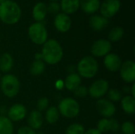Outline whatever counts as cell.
<instances>
[{"label":"cell","mask_w":135,"mask_h":134,"mask_svg":"<svg viewBox=\"0 0 135 134\" xmlns=\"http://www.w3.org/2000/svg\"><path fill=\"white\" fill-rule=\"evenodd\" d=\"M98 131H100L101 133H106L110 130V123H109V119L108 118H103L99 121L97 124V129Z\"/></svg>","instance_id":"obj_28"},{"label":"cell","mask_w":135,"mask_h":134,"mask_svg":"<svg viewBox=\"0 0 135 134\" xmlns=\"http://www.w3.org/2000/svg\"><path fill=\"white\" fill-rule=\"evenodd\" d=\"M55 87H56V88H57V89L61 90V89L64 87V82H63L62 80H59V81H56V83H55Z\"/></svg>","instance_id":"obj_36"},{"label":"cell","mask_w":135,"mask_h":134,"mask_svg":"<svg viewBox=\"0 0 135 134\" xmlns=\"http://www.w3.org/2000/svg\"><path fill=\"white\" fill-rule=\"evenodd\" d=\"M131 96H133L134 98L135 97V85L133 84L132 88H131Z\"/></svg>","instance_id":"obj_40"},{"label":"cell","mask_w":135,"mask_h":134,"mask_svg":"<svg viewBox=\"0 0 135 134\" xmlns=\"http://www.w3.org/2000/svg\"><path fill=\"white\" fill-rule=\"evenodd\" d=\"M45 118L48 123H50V124L55 123L59 118V111L58 108H56L55 107H49L46 111Z\"/></svg>","instance_id":"obj_26"},{"label":"cell","mask_w":135,"mask_h":134,"mask_svg":"<svg viewBox=\"0 0 135 134\" xmlns=\"http://www.w3.org/2000/svg\"><path fill=\"white\" fill-rule=\"evenodd\" d=\"M47 13V5L43 2L36 3L32 8V15L36 22H42L45 19Z\"/></svg>","instance_id":"obj_15"},{"label":"cell","mask_w":135,"mask_h":134,"mask_svg":"<svg viewBox=\"0 0 135 134\" xmlns=\"http://www.w3.org/2000/svg\"><path fill=\"white\" fill-rule=\"evenodd\" d=\"M121 105L126 113L129 115H134L135 113V99L133 96H124L121 99Z\"/></svg>","instance_id":"obj_22"},{"label":"cell","mask_w":135,"mask_h":134,"mask_svg":"<svg viewBox=\"0 0 135 134\" xmlns=\"http://www.w3.org/2000/svg\"><path fill=\"white\" fill-rule=\"evenodd\" d=\"M108 96L110 101H112V102H118L122 99V96H121L120 92L115 88L108 89Z\"/></svg>","instance_id":"obj_29"},{"label":"cell","mask_w":135,"mask_h":134,"mask_svg":"<svg viewBox=\"0 0 135 134\" xmlns=\"http://www.w3.org/2000/svg\"><path fill=\"white\" fill-rule=\"evenodd\" d=\"M112 49V43L109 40L101 39L97 40L91 47V53L95 57H103L109 54Z\"/></svg>","instance_id":"obj_9"},{"label":"cell","mask_w":135,"mask_h":134,"mask_svg":"<svg viewBox=\"0 0 135 134\" xmlns=\"http://www.w3.org/2000/svg\"><path fill=\"white\" fill-rule=\"evenodd\" d=\"M45 70L44 62L42 60H35L30 67V73L33 76L41 75Z\"/></svg>","instance_id":"obj_25"},{"label":"cell","mask_w":135,"mask_h":134,"mask_svg":"<svg viewBox=\"0 0 135 134\" xmlns=\"http://www.w3.org/2000/svg\"><path fill=\"white\" fill-rule=\"evenodd\" d=\"M6 111V107H0V113L2 115V116H4V115L6 114V111Z\"/></svg>","instance_id":"obj_39"},{"label":"cell","mask_w":135,"mask_h":134,"mask_svg":"<svg viewBox=\"0 0 135 134\" xmlns=\"http://www.w3.org/2000/svg\"><path fill=\"white\" fill-rule=\"evenodd\" d=\"M59 4L62 13L67 15L76 13L80 8L79 0H61Z\"/></svg>","instance_id":"obj_18"},{"label":"cell","mask_w":135,"mask_h":134,"mask_svg":"<svg viewBox=\"0 0 135 134\" xmlns=\"http://www.w3.org/2000/svg\"><path fill=\"white\" fill-rule=\"evenodd\" d=\"M110 123V130L112 132H117L119 130V124L118 121L115 118H110L109 119Z\"/></svg>","instance_id":"obj_34"},{"label":"cell","mask_w":135,"mask_h":134,"mask_svg":"<svg viewBox=\"0 0 135 134\" xmlns=\"http://www.w3.org/2000/svg\"><path fill=\"white\" fill-rule=\"evenodd\" d=\"M80 7L87 14H93L100 9V0H79Z\"/></svg>","instance_id":"obj_16"},{"label":"cell","mask_w":135,"mask_h":134,"mask_svg":"<svg viewBox=\"0 0 135 134\" xmlns=\"http://www.w3.org/2000/svg\"><path fill=\"white\" fill-rule=\"evenodd\" d=\"M17 134H36V133L29 126H22L18 130Z\"/></svg>","instance_id":"obj_35"},{"label":"cell","mask_w":135,"mask_h":134,"mask_svg":"<svg viewBox=\"0 0 135 134\" xmlns=\"http://www.w3.org/2000/svg\"><path fill=\"white\" fill-rule=\"evenodd\" d=\"M5 1H6V0H0V4L1 3H2L3 2H5Z\"/></svg>","instance_id":"obj_41"},{"label":"cell","mask_w":135,"mask_h":134,"mask_svg":"<svg viewBox=\"0 0 135 134\" xmlns=\"http://www.w3.org/2000/svg\"><path fill=\"white\" fill-rule=\"evenodd\" d=\"M54 25L55 28L60 32H68L72 25V20L70 17L64 13H59L54 19Z\"/></svg>","instance_id":"obj_10"},{"label":"cell","mask_w":135,"mask_h":134,"mask_svg":"<svg viewBox=\"0 0 135 134\" xmlns=\"http://www.w3.org/2000/svg\"><path fill=\"white\" fill-rule=\"evenodd\" d=\"M104 62L105 67L112 72H115L119 70L122 65V62L119 56L115 53L108 54L104 58Z\"/></svg>","instance_id":"obj_14"},{"label":"cell","mask_w":135,"mask_h":134,"mask_svg":"<svg viewBox=\"0 0 135 134\" xmlns=\"http://www.w3.org/2000/svg\"><path fill=\"white\" fill-rule=\"evenodd\" d=\"M51 2H58V1H59V0H50Z\"/></svg>","instance_id":"obj_42"},{"label":"cell","mask_w":135,"mask_h":134,"mask_svg":"<svg viewBox=\"0 0 135 134\" xmlns=\"http://www.w3.org/2000/svg\"><path fill=\"white\" fill-rule=\"evenodd\" d=\"M58 110L62 116L68 118H73L79 114L80 106L75 100L72 98H65L59 102Z\"/></svg>","instance_id":"obj_6"},{"label":"cell","mask_w":135,"mask_h":134,"mask_svg":"<svg viewBox=\"0 0 135 134\" xmlns=\"http://www.w3.org/2000/svg\"><path fill=\"white\" fill-rule=\"evenodd\" d=\"M26 108L24 105L17 103L9 107L7 111L8 118L12 122H19L26 116Z\"/></svg>","instance_id":"obj_13"},{"label":"cell","mask_w":135,"mask_h":134,"mask_svg":"<svg viewBox=\"0 0 135 134\" xmlns=\"http://www.w3.org/2000/svg\"><path fill=\"white\" fill-rule=\"evenodd\" d=\"M81 79L78 73H70L69 74L64 81V86L70 91H74L76 88L81 85Z\"/></svg>","instance_id":"obj_20"},{"label":"cell","mask_w":135,"mask_h":134,"mask_svg":"<svg viewBox=\"0 0 135 134\" xmlns=\"http://www.w3.org/2000/svg\"><path fill=\"white\" fill-rule=\"evenodd\" d=\"M108 89H109L108 82L105 80L100 79L95 81L90 86L88 91L92 97L95 99H100L108 92Z\"/></svg>","instance_id":"obj_8"},{"label":"cell","mask_w":135,"mask_h":134,"mask_svg":"<svg viewBox=\"0 0 135 134\" xmlns=\"http://www.w3.org/2000/svg\"><path fill=\"white\" fill-rule=\"evenodd\" d=\"M85 128L82 125L78 123H74L67 127L65 134H84Z\"/></svg>","instance_id":"obj_27"},{"label":"cell","mask_w":135,"mask_h":134,"mask_svg":"<svg viewBox=\"0 0 135 134\" xmlns=\"http://www.w3.org/2000/svg\"><path fill=\"white\" fill-rule=\"evenodd\" d=\"M6 1H7V0H6Z\"/></svg>","instance_id":"obj_46"},{"label":"cell","mask_w":135,"mask_h":134,"mask_svg":"<svg viewBox=\"0 0 135 134\" xmlns=\"http://www.w3.org/2000/svg\"><path fill=\"white\" fill-rule=\"evenodd\" d=\"M61 10L60 4L58 2H50L48 5L47 6V13H53V14H58L60 13Z\"/></svg>","instance_id":"obj_30"},{"label":"cell","mask_w":135,"mask_h":134,"mask_svg":"<svg viewBox=\"0 0 135 134\" xmlns=\"http://www.w3.org/2000/svg\"><path fill=\"white\" fill-rule=\"evenodd\" d=\"M0 40H1V38H0Z\"/></svg>","instance_id":"obj_45"},{"label":"cell","mask_w":135,"mask_h":134,"mask_svg":"<svg viewBox=\"0 0 135 134\" xmlns=\"http://www.w3.org/2000/svg\"><path fill=\"white\" fill-rule=\"evenodd\" d=\"M34 57H35V60H42L43 61V57H42L41 53H36Z\"/></svg>","instance_id":"obj_38"},{"label":"cell","mask_w":135,"mask_h":134,"mask_svg":"<svg viewBox=\"0 0 135 134\" xmlns=\"http://www.w3.org/2000/svg\"><path fill=\"white\" fill-rule=\"evenodd\" d=\"M41 54L43 61L50 65H55L62 58L63 51L57 40L51 39H47L43 44Z\"/></svg>","instance_id":"obj_2"},{"label":"cell","mask_w":135,"mask_h":134,"mask_svg":"<svg viewBox=\"0 0 135 134\" xmlns=\"http://www.w3.org/2000/svg\"><path fill=\"white\" fill-rule=\"evenodd\" d=\"M108 24V19L99 14L93 15L89 19V25L95 31H101Z\"/></svg>","instance_id":"obj_17"},{"label":"cell","mask_w":135,"mask_h":134,"mask_svg":"<svg viewBox=\"0 0 135 134\" xmlns=\"http://www.w3.org/2000/svg\"><path fill=\"white\" fill-rule=\"evenodd\" d=\"M121 2L119 0H104L100 6V15L108 19L113 17L120 9Z\"/></svg>","instance_id":"obj_7"},{"label":"cell","mask_w":135,"mask_h":134,"mask_svg":"<svg viewBox=\"0 0 135 134\" xmlns=\"http://www.w3.org/2000/svg\"><path fill=\"white\" fill-rule=\"evenodd\" d=\"M97 108L99 113L105 118H112L116 111L114 103L106 99H100L97 103Z\"/></svg>","instance_id":"obj_11"},{"label":"cell","mask_w":135,"mask_h":134,"mask_svg":"<svg viewBox=\"0 0 135 134\" xmlns=\"http://www.w3.org/2000/svg\"><path fill=\"white\" fill-rule=\"evenodd\" d=\"M122 79L127 83H133L135 81V63L129 60L121 65L119 69Z\"/></svg>","instance_id":"obj_12"},{"label":"cell","mask_w":135,"mask_h":134,"mask_svg":"<svg viewBox=\"0 0 135 134\" xmlns=\"http://www.w3.org/2000/svg\"><path fill=\"white\" fill-rule=\"evenodd\" d=\"M119 134H123V133H119Z\"/></svg>","instance_id":"obj_44"},{"label":"cell","mask_w":135,"mask_h":134,"mask_svg":"<svg viewBox=\"0 0 135 134\" xmlns=\"http://www.w3.org/2000/svg\"><path fill=\"white\" fill-rule=\"evenodd\" d=\"M1 89L3 94L9 97H15L20 90V82L13 74H6L1 79Z\"/></svg>","instance_id":"obj_4"},{"label":"cell","mask_w":135,"mask_h":134,"mask_svg":"<svg viewBox=\"0 0 135 134\" xmlns=\"http://www.w3.org/2000/svg\"><path fill=\"white\" fill-rule=\"evenodd\" d=\"M124 35V29L120 26L114 27L108 33V39L112 42H117L120 40Z\"/></svg>","instance_id":"obj_24"},{"label":"cell","mask_w":135,"mask_h":134,"mask_svg":"<svg viewBox=\"0 0 135 134\" xmlns=\"http://www.w3.org/2000/svg\"><path fill=\"white\" fill-rule=\"evenodd\" d=\"M44 123V118L42 114L38 111H32L28 118V124L32 130H37L42 126Z\"/></svg>","instance_id":"obj_19"},{"label":"cell","mask_w":135,"mask_h":134,"mask_svg":"<svg viewBox=\"0 0 135 134\" xmlns=\"http://www.w3.org/2000/svg\"><path fill=\"white\" fill-rule=\"evenodd\" d=\"M28 35L32 43L37 45H43L47 40V31L42 22L32 24L28 29Z\"/></svg>","instance_id":"obj_5"},{"label":"cell","mask_w":135,"mask_h":134,"mask_svg":"<svg viewBox=\"0 0 135 134\" xmlns=\"http://www.w3.org/2000/svg\"><path fill=\"white\" fill-rule=\"evenodd\" d=\"M84 134H102L100 131H98L97 129H91L86 132H85Z\"/></svg>","instance_id":"obj_37"},{"label":"cell","mask_w":135,"mask_h":134,"mask_svg":"<svg viewBox=\"0 0 135 134\" xmlns=\"http://www.w3.org/2000/svg\"><path fill=\"white\" fill-rule=\"evenodd\" d=\"M121 129L123 134H134V125L131 122H125L122 125Z\"/></svg>","instance_id":"obj_31"},{"label":"cell","mask_w":135,"mask_h":134,"mask_svg":"<svg viewBox=\"0 0 135 134\" xmlns=\"http://www.w3.org/2000/svg\"><path fill=\"white\" fill-rule=\"evenodd\" d=\"M36 134H44V133H37Z\"/></svg>","instance_id":"obj_43"},{"label":"cell","mask_w":135,"mask_h":134,"mask_svg":"<svg viewBox=\"0 0 135 134\" xmlns=\"http://www.w3.org/2000/svg\"><path fill=\"white\" fill-rule=\"evenodd\" d=\"M74 92L76 96L80 97V98H83L89 94V91H88L87 88L83 85H79L78 88H76L74 90Z\"/></svg>","instance_id":"obj_32"},{"label":"cell","mask_w":135,"mask_h":134,"mask_svg":"<svg viewBox=\"0 0 135 134\" xmlns=\"http://www.w3.org/2000/svg\"><path fill=\"white\" fill-rule=\"evenodd\" d=\"M13 66V58L9 53H4L0 57V70L3 73L9 72Z\"/></svg>","instance_id":"obj_21"},{"label":"cell","mask_w":135,"mask_h":134,"mask_svg":"<svg viewBox=\"0 0 135 134\" xmlns=\"http://www.w3.org/2000/svg\"><path fill=\"white\" fill-rule=\"evenodd\" d=\"M13 126L6 116H0V134H13Z\"/></svg>","instance_id":"obj_23"},{"label":"cell","mask_w":135,"mask_h":134,"mask_svg":"<svg viewBox=\"0 0 135 134\" xmlns=\"http://www.w3.org/2000/svg\"><path fill=\"white\" fill-rule=\"evenodd\" d=\"M20 6L13 0H7L0 4V20L6 24H15L21 18Z\"/></svg>","instance_id":"obj_1"},{"label":"cell","mask_w":135,"mask_h":134,"mask_svg":"<svg viewBox=\"0 0 135 134\" xmlns=\"http://www.w3.org/2000/svg\"><path fill=\"white\" fill-rule=\"evenodd\" d=\"M38 111H44L48 107V100L47 98H41L38 100L37 104H36Z\"/></svg>","instance_id":"obj_33"},{"label":"cell","mask_w":135,"mask_h":134,"mask_svg":"<svg viewBox=\"0 0 135 134\" xmlns=\"http://www.w3.org/2000/svg\"><path fill=\"white\" fill-rule=\"evenodd\" d=\"M98 71V63L97 61L91 57L85 56L82 58L78 65V72L80 77L84 78H93L94 77Z\"/></svg>","instance_id":"obj_3"}]
</instances>
